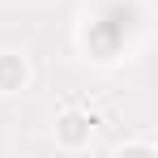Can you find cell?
<instances>
[{"instance_id":"1","label":"cell","mask_w":158,"mask_h":158,"mask_svg":"<svg viewBox=\"0 0 158 158\" xmlns=\"http://www.w3.org/2000/svg\"><path fill=\"white\" fill-rule=\"evenodd\" d=\"M145 30V9L137 0H98L85 13V30L81 43L94 60H120V52H128L132 39H141Z\"/></svg>"},{"instance_id":"2","label":"cell","mask_w":158,"mask_h":158,"mask_svg":"<svg viewBox=\"0 0 158 158\" xmlns=\"http://www.w3.org/2000/svg\"><path fill=\"white\" fill-rule=\"evenodd\" d=\"M90 128H94V120H90V115H81V111H69V115L56 124V141H60L64 150H81V145L90 141Z\"/></svg>"},{"instance_id":"3","label":"cell","mask_w":158,"mask_h":158,"mask_svg":"<svg viewBox=\"0 0 158 158\" xmlns=\"http://www.w3.org/2000/svg\"><path fill=\"white\" fill-rule=\"evenodd\" d=\"M26 85V60L13 52H0V94H13Z\"/></svg>"}]
</instances>
